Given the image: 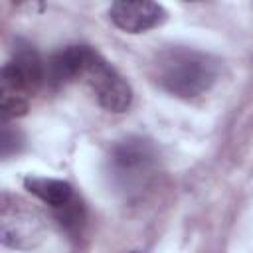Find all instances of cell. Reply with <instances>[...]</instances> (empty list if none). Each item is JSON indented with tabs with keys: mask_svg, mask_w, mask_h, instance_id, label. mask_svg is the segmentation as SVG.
<instances>
[{
	"mask_svg": "<svg viewBox=\"0 0 253 253\" xmlns=\"http://www.w3.org/2000/svg\"><path fill=\"white\" fill-rule=\"evenodd\" d=\"M217 75V59L194 47H166L150 61V79L178 99H196L208 93Z\"/></svg>",
	"mask_w": 253,
	"mask_h": 253,
	"instance_id": "6da1fadb",
	"label": "cell"
},
{
	"mask_svg": "<svg viewBox=\"0 0 253 253\" xmlns=\"http://www.w3.org/2000/svg\"><path fill=\"white\" fill-rule=\"evenodd\" d=\"M45 81V63L32 45H18L0 73V109L4 119L20 117L30 107V97Z\"/></svg>",
	"mask_w": 253,
	"mask_h": 253,
	"instance_id": "7a4b0ae2",
	"label": "cell"
},
{
	"mask_svg": "<svg viewBox=\"0 0 253 253\" xmlns=\"http://www.w3.org/2000/svg\"><path fill=\"white\" fill-rule=\"evenodd\" d=\"M75 79H81L97 103L111 113H125L132 103V89L126 79L93 47L79 45V63Z\"/></svg>",
	"mask_w": 253,
	"mask_h": 253,
	"instance_id": "3957f363",
	"label": "cell"
},
{
	"mask_svg": "<svg viewBox=\"0 0 253 253\" xmlns=\"http://www.w3.org/2000/svg\"><path fill=\"white\" fill-rule=\"evenodd\" d=\"M43 219L26 202L4 194L0 206V237L6 247L30 249L42 241Z\"/></svg>",
	"mask_w": 253,
	"mask_h": 253,
	"instance_id": "277c9868",
	"label": "cell"
},
{
	"mask_svg": "<svg viewBox=\"0 0 253 253\" xmlns=\"http://www.w3.org/2000/svg\"><path fill=\"white\" fill-rule=\"evenodd\" d=\"M156 162L154 146L144 138H126L119 142L111 152V170L117 182L123 186L140 184Z\"/></svg>",
	"mask_w": 253,
	"mask_h": 253,
	"instance_id": "5b68a950",
	"label": "cell"
},
{
	"mask_svg": "<svg viewBox=\"0 0 253 253\" xmlns=\"http://www.w3.org/2000/svg\"><path fill=\"white\" fill-rule=\"evenodd\" d=\"M109 18L126 34H140L160 26L166 20V10L148 0H119L111 4Z\"/></svg>",
	"mask_w": 253,
	"mask_h": 253,
	"instance_id": "8992f818",
	"label": "cell"
},
{
	"mask_svg": "<svg viewBox=\"0 0 253 253\" xmlns=\"http://www.w3.org/2000/svg\"><path fill=\"white\" fill-rule=\"evenodd\" d=\"M24 188L40 198L43 204L51 208H63L73 202V188L65 180L57 178H40V176H28L24 178Z\"/></svg>",
	"mask_w": 253,
	"mask_h": 253,
	"instance_id": "52a82bcc",
	"label": "cell"
}]
</instances>
